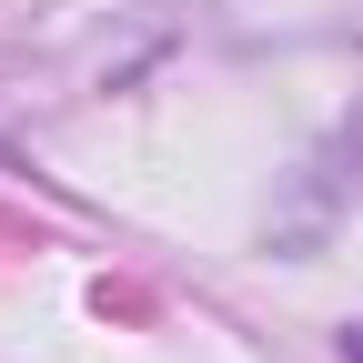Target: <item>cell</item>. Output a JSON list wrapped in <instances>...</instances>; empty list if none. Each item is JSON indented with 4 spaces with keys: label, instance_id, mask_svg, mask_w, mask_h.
<instances>
[{
    "label": "cell",
    "instance_id": "obj_1",
    "mask_svg": "<svg viewBox=\"0 0 363 363\" xmlns=\"http://www.w3.org/2000/svg\"><path fill=\"white\" fill-rule=\"evenodd\" d=\"M343 363H363V313H353V323H343Z\"/></svg>",
    "mask_w": 363,
    "mask_h": 363
}]
</instances>
